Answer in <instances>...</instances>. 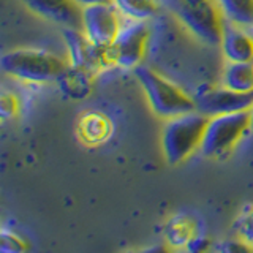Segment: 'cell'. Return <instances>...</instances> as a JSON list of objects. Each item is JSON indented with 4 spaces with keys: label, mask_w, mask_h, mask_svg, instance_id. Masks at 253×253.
Segmentation results:
<instances>
[{
    "label": "cell",
    "mask_w": 253,
    "mask_h": 253,
    "mask_svg": "<svg viewBox=\"0 0 253 253\" xmlns=\"http://www.w3.org/2000/svg\"><path fill=\"white\" fill-rule=\"evenodd\" d=\"M75 2L84 8V6H89V5H97V3H109L111 0H75Z\"/></svg>",
    "instance_id": "cell-20"
},
{
    "label": "cell",
    "mask_w": 253,
    "mask_h": 253,
    "mask_svg": "<svg viewBox=\"0 0 253 253\" xmlns=\"http://www.w3.org/2000/svg\"><path fill=\"white\" fill-rule=\"evenodd\" d=\"M0 250L6 253H19L27 250V242L22 237L13 231V229L3 228L0 233Z\"/></svg>",
    "instance_id": "cell-17"
},
{
    "label": "cell",
    "mask_w": 253,
    "mask_h": 253,
    "mask_svg": "<svg viewBox=\"0 0 253 253\" xmlns=\"http://www.w3.org/2000/svg\"><path fill=\"white\" fill-rule=\"evenodd\" d=\"M198 234L196 220L188 213H176L166 221L163 237L172 249H185L188 242Z\"/></svg>",
    "instance_id": "cell-11"
},
{
    "label": "cell",
    "mask_w": 253,
    "mask_h": 253,
    "mask_svg": "<svg viewBox=\"0 0 253 253\" xmlns=\"http://www.w3.org/2000/svg\"><path fill=\"white\" fill-rule=\"evenodd\" d=\"M221 52L226 62H253V35L244 27L225 19Z\"/></svg>",
    "instance_id": "cell-10"
},
{
    "label": "cell",
    "mask_w": 253,
    "mask_h": 253,
    "mask_svg": "<svg viewBox=\"0 0 253 253\" xmlns=\"http://www.w3.org/2000/svg\"><path fill=\"white\" fill-rule=\"evenodd\" d=\"M195 106L204 116L212 117L217 114L249 111L253 106V92H237L221 85L217 89H206L196 93Z\"/></svg>",
    "instance_id": "cell-8"
},
{
    "label": "cell",
    "mask_w": 253,
    "mask_h": 253,
    "mask_svg": "<svg viewBox=\"0 0 253 253\" xmlns=\"http://www.w3.org/2000/svg\"><path fill=\"white\" fill-rule=\"evenodd\" d=\"M223 18L244 29H253V0H215Z\"/></svg>",
    "instance_id": "cell-13"
},
{
    "label": "cell",
    "mask_w": 253,
    "mask_h": 253,
    "mask_svg": "<svg viewBox=\"0 0 253 253\" xmlns=\"http://www.w3.org/2000/svg\"><path fill=\"white\" fill-rule=\"evenodd\" d=\"M2 71L24 83L49 84L60 79L67 71V63L44 49H16L2 55Z\"/></svg>",
    "instance_id": "cell-2"
},
{
    "label": "cell",
    "mask_w": 253,
    "mask_h": 253,
    "mask_svg": "<svg viewBox=\"0 0 253 253\" xmlns=\"http://www.w3.org/2000/svg\"><path fill=\"white\" fill-rule=\"evenodd\" d=\"M233 233L253 250V208L242 212L233 225Z\"/></svg>",
    "instance_id": "cell-16"
},
{
    "label": "cell",
    "mask_w": 253,
    "mask_h": 253,
    "mask_svg": "<svg viewBox=\"0 0 253 253\" xmlns=\"http://www.w3.org/2000/svg\"><path fill=\"white\" fill-rule=\"evenodd\" d=\"M250 30H252V35H253V29H250Z\"/></svg>",
    "instance_id": "cell-23"
},
{
    "label": "cell",
    "mask_w": 253,
    "mask_h": 253,
    "mask_svg": "<svg viewBox=\"0 0 253 253\" xmlns=\"http://www.w3.org/2000/svg\"><path fill=\"white\" fill-rule=\"evenodd\" d=\"M121 13L111 2L81 8L83 32L95 46L109 47L121 30Z\"/></svg>",
    "instance_id": "cell-7"
},
{
    "label": "cell",
    "mask_w": 253,
    "mask_h": 253,
    "mask_svg": "<svg viewBox=\"0 0 253 253\" xmlns=\"http://www.w3.org/2000/svg\"><path fill=\"white\" fill-rule=\"evenodd\" d=\"M190 252H203L209 249V239L203 234H196L192 241L188 242V245L185 247Z\"/></svg>",
    "instance_id": "cell-19"
},
{
    "label": "cell",
    "mask_w": 253,
    "mask_h": 253,
    "mask_svg": "<svg viewBox=\"0 0 253 253\" xmlns=\"http://www.w3.org/2000/svg\"><path fill=\"white\" fill-rule=\"evenodd\" d=\"M150 30L146 21L125 19L121 30L111 43L109 57L113 65L121 68H136L146 55Z\"/></svg>",
    "instance_id": "cell-6"
},
{
    "label": "cell",
    "mask_w": 253,
    "mask_h": 253,
    "mask_svg": "<svg viewBox=\"0 0 253 253\" xmlns=\"http://www.w3.org/2000/svg\"><path fill=\"white\" fill-rule=\"evenodd\" d=\"M176 14L185 29L200 42L211 46L220 44L225 18L215 0L200 5H188L180 2Z\"/></svg>",
    "instance_id": "cell-5"
},
{
    "label": "cell",
    "mask_w": 253,
    "mask_h": 253,
    "mask_svg": "<svg viewBox=\"0 0 253 253\" xmlns=\"http://www.w3.org/2000/svg\"><path fill=\"white\" fill-rule=\"evenodd\" d=\"M208 121L209 117L196 109L166 119L162 133L165 160L172 166H177L200 150Z\"/></svg>",
    "instance_id": "cell-1"
},
{
    "label": "cell",
    "mask_w": 253,
    "mask_h": 253,
    "mask_svg": "<svg viewBox=\"0 0 253 253\" xmlns=\"http://www.w3.org/2000/svg\"><path fill=\"white\" fill-rule=\"evenodd\" d=\"M18 113H19L18 98H16L11 92L3 90L2 95H0V114H2V119L3 121H6V119H13Z\"/></svg>",
    "instance_id": "cell-18"
},
{
    "label": "cell",
    "mask_w": 253,
    "mask_h": 253,
    "mask_svg": "<svg viewBox=\"0 0 253 253\" xmlns=\"http://www.w3.org/2000/svg\"><path fill=\"white\" fill-rule=\"evenodd\" d=\"M32 13L63 27L81 26V6L75 0H21Z\"/></svg>",
    "instance_id": "cell-9"
},
{
    "label": "cell",
    "mask_w": 253,
    "mask_h": 253,
    "mask_svg": "<svg viewBox=\"0 0 253 253\" xmlns=\"http://www.w3.org/2000/svg\"><path fill=\"white\" fill-rule=\"evenodd\" d=\"M250 130V113L237 111V113L217 114L209 117L208 125L203 134L200 152L208 158H221L228 155Z\"/></svg>",
    "instance_id": "cell-4"
},
{
    "label": "cell",
    "mask_w": 253,
    "mask_h": 253,
    "mask_svg": "<svg viewBox=\"0 0 253 253\" xmlns=\"http://www.w3.org/2000/svg\"><path fill=\"white\" fill-rule=\"evenodd\" d=\"M221 85L237 92H253V62H226Z\"/></svg>",
    "instance_id": "cell-12"
},
{
    "label": "cell",
    "mask_w": 253,
    "mask_h": 253,
    "mask_svg": "<svg viewBox=\"0 0 253 253\" xmlns=\"http://www.w3.org/2000/svg\"><path fill=\"white\" fill-rule=\"evenodd\" d=\"M249 113H250V131H253V106L249 109Z\"/></svg>",
    "instance_id": "cell-22"
},
{
    "label": "cell",
    "mask_w": 253,
    "mask_h": 253,
    "mask_svg": "<svg viewBox=\"0 0 253 253\" xmlns=\"http://www.w3.org/2000/svg\"><path fill=\"white\" fill-rule=\"evenodd\" d=\"M134 73L144 90L149 106L158 117L171 119L196 109L195 100L190 95L152 68L138 65L134 68Z\"/></svg>",
    "instance_id": "cell-3"
},
{
    "label": "cell",
    "mask_w": 253,
    "mask_h": 253,
    "mask_svg": "<svg viewBox=\"0 0 253 253\" xmlns=\"http://www.w3.org/2000/svg\"><path fill=\"white\" fill-rule=\"evenodd\" d=\"M124 19L149 21L158 11L157 0H111Z\"/></svg>",
    "instance_id": "cell-14"
},
{
    "label": "cell",
    "mask_w": 253,
    "mask_h": 253,
    "mask_svg": "<svg viewBox=\"0 0 253 253\" xmlns=\"http://www.w3.org/2000/svg\"><path fill=\"white\" fill-rule=\"evenodd\" d=\"M180 2L188 3V5H200V3H204V2H212V0H180Z\"/></svg>",
    "instance_id": "cell-21"
},
{
    "label": "cell",
    "mask_w": 253,
    "mask_h": 253,
    "mask_svg": "<svg viewBox=\"0 0 253 253\" xmlns=\"http://www.w3.org/2000/svg\"><path fill=\"white\" fill-rule=\"evenodd\" d=\"M79 133L85 142H90V144L101 142L109 134V122L103 116L90 113L83 117L81 124H79Z\"/></svg>",
    "instance_id": "cell-15"
}]
</instances>
